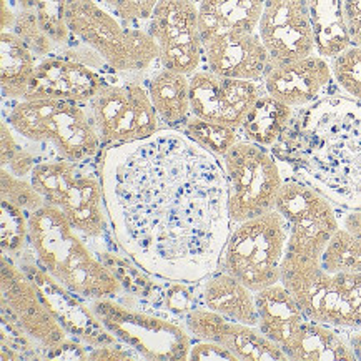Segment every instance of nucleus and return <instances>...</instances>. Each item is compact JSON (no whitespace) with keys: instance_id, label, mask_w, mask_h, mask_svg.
<instances>
[{"instance_id":"nucleus-1","label":"nucleus","mask_w":361,"mask_h":361,"mask_svg":"<svg viewBox=\"0 0 361 361\" xmlns=\"http://www.w3.org/2000/svg\"><path fill=\"white\" fill-rule=\"evenodd\" d=\"M115 242L147 275L202 283L230 237L224 161L178 128L105 148L99 161Z\"/></svg>"},{"instance_id":"nucleus-2","label":"nucleus","mask_w":361,"mask_h":361,"mask_svg":"<svg viewBox=\"0 0 361 361\" xmlns=\"http://www.w3.org/2000/svg\"><path fill=\"white\" fill-rule=\"evenodd\" d=\"M290 172L336 208L361 210V102L333 92L293 120L271 148Z\"/></svg>"},{"instance_id":"nucleus-3","label":"nucleus","mask_w":361,"mask_h":361,"mask_svg":"<svg viewBox=\"0 0 361 361\" xmlns=\"http://www.w3.org/2000/svg\"><path fill=\"white\" fill-rule=\"evenodd\" d=\"M29 243L44 270L82 298H115L123 291L122 281L59 207L47 203L29 214Z\"/></svg>"},{"instance_id":"nucleus-4","label":"nucleus","mask_w":361,"mask_h":361,"mask_svg":"<svg viewBox=\"0 0 361 361\" xmlns=\"http://www.w3.org/2000/svg\"><path fill=\"white\" fill-rule=\"evenodd\" d=\"M6 122L27 140L49 147L60 159L90 161L102 152V140L89 104L66 100H8Z\"/></svg>"},{"instance_id":"nucleus-5","label":"nucleus","mask_w":361,"mask_h":361,"mask_svg":"<svg viewBox=\"0 0 361 361\" xmlns=\"http://www.w3.org/2000/svg\"><path fill=\"white\" fill-rule=\"evenodd\" d=\"M72 35L100 55L115 73H143L159 63V49L145 24L127 22L99 0H68Z\"/></svg>"},{"instance_id":"nucleus-6","label":"nucleus","mask_w":361,"mask_h":361,"mask_svg":"<svg viewBox=\"0 0 361 361\" xmlns=\"http://www.w3.org/2000/svg\"><path fill=\"white\" fill-rule=\"evenodd\" d=\"M30 180L49 205L59 207L78 233L104 240L112 230L100 172L90 161L47 159L35 165Z\"/></svg>"},{"instance_id":"nucleus-7","label":"nucleus","mask_w":361,"mask_h":361,"mask_svg":"<svg viewBox=\"0 0 361 361\" xmlns=\"http://www.w3.org/2000/svg\"><path fill=\"white\" fill-rule=\"evenodd\" d=\"M288 235V224L276 210L233 224L219 268L255 293L279 283Z\"/></svg>"},{"instance_id":"nucleus-8","label":"nucleus","mask_w":361,"mask_h":361,"mask_svg":"<svg viewBox=\"0 0 361 361\" xmlns=\"http://www.w3.org/2000/svg\"><path fill=\"white\" fill-rule=\"evenodd\" d=\"M281 283L310 320L336 328L361 326V293L355 273H328L320 262L285 258Z\"/></svg>"},{"instance_id":"nucleus-9","label":"nucleus","mask_w":361,"mask_h":361,"mask_svg":"<svg viewBox=\"0 0 361 361\" xmlns=\"http://www.w3.org/2000/svg\"><path fill=\"white\" fill-rule=\"evenodd\" d=\"M221 161L228 182V208L233 224L275 210L286 172L270 148L240 140Z\"/></svg>"},{"instance_id":"nucleus-10","label":"nucleus","mask_w":361,"mask_h":361,"mask_svg":"<svg viewBox=\"0 0 361 361\" xmlns=\"http://www.w3.org/2000/svg\"><path fill=\"white\" fill-rule=\"evenodd\" d=\"M90 307L120 343L132 348L142 358L154 361L188 360L192 346L190 331L172 318L130 308L114 298L92 300Z\"/></svg>"},{"instance_id":"nucleus-11","label":"nucleus","mask_w":361,"mask_h":361,"mask_svg":"<svg viewBox=\"0 0 361 361\" xmlns=\"http://www.w3.org/2000/svg\"><path fill=\"white\" fill-rule=\"evenodd\" d=\"M285 172L275 205L290 230L285 258L320 262L333 233L340 228L338 210L325 195L286 166Z\"/></svg>"},{"instance_id":"nucleus-12","label":"nucleus","mask_w":361,"mask_h":361,"mask_svg":"<svg viewBox=\"0 0 361 361\" xmlns=\"http://www.w3.org/2000/svg\"><path fill=\"white\" fill-rule=\"evenodd\" d=\"M89 105L104 148L142 140L165 128L143 83L110 82Z\"/></svg>"},{"instance_id":"nucleus-13","label":"nucleus","mask_w":361,"mask_h":361,"mask_svg":"<svg viewBox=\"0 0 361 361\" xmlns=\"http://www.w3.org/2000/svg\"><path fill=\"white\" fill-rule=\"evenodd\" d=\"M159 49L160 67L193 75L203 67L198 6L192 0H160L145 22Z\"/></svg>"},{"instance_id":"nucleus-14","label":"nucleus","mask_w":361,"mask_h":361,"mask_svg":"<svg viewBox=\"0 0 361 361\" xmlns=\"http://www.w3.org/2000/svg\"><path fill=\"white\" fill-rule=\"evenodd\" d=\"M2 307L8 310L18 331L40 345L42 350H52L68 340V333L55 320L47 305L29 276L12 258L2 257Z\"/></svg>"},{"instance_id":"nucleus-15","label":"nucleus","mask_w":361,"mask_h":361,"mask_svg":"<svg viewBox=\"0 0 361 361\" xmlns=\"http://www.w3.org/2000/svg\"><path fill=\"white\" fill-rule=\"evenodd\" d=\"M263 92V82L220 77L207 68L190 75L192 114L235 130L242 128Z\"/></svg>"},{"instance_id":"nucleus-16","label":"nucleus","mask_w":361,"mask_h":361,"mask_svg":"<svg viewBox=\"0 0 361 361\" xmlns=\"http://www.w3.org/2000/svg\"><path fill=\"white\" fill-rule=\"evenodd\" d=\"M258 35L273 66L317 54L308 0H265Z\"/></svg>"},{"instance_id":"nucleus-17","label":"nucleus","mask_w":361,"mask_h":361,"mask_svg":"<svg viewBox=\"0 0 361 361\" xmlns=\"http://www.w3.org/2000/svg\"><path fill=\"white\" fill-rule=\"evenodd\" d=\"M20 268L34 281L50 313L68 335H73L77 340L90 346L117 343L118 340L99 320L89 300L82 298L55 280L49 271L44 270L40 263L34 265L30 262H22Z\"/></svg>"},{"instance_id":"nucleus-18","label":"nucleus","mask_w":361,"mask_h":361,"mask_svg":"<svg viewBox=\"0 0 361 361\" xmlns=\"http://www.w3.org/2000/svg\"><path fill=\"white\" fill-rule=\"evenodd\" d=\"M110 82L104 72L55 52L39 60L25 99L90 104Z\"/></svg>"},{"instance_id":"nucleus-19","label":"nucleus","mask_w":361,"mask_h":361,"mask_svg":"<svg viewBox=\"0 0 361 361\" xmlns=\"http://www.w3.org/2000/svg\"><path fill=\"white\" fill-rule=\"evenodd\" d=\"M183 325L197 340L215 341L243 361H285L288 356L258 326L228 320L205 307H197L183 317Z\"/></svg>"},{"instance_id":"nucleus-20","label":"nucleus","mask_w":361,"mask_h":361,"mask_svg":"<svg viewBox=\"0 0 361 361\" xmlns=\"http://www.w3.org/2000/svg\"><path fill=\"white\" fill-rule=\"evenodd\" d=\"M263 90L295 110L341 92L333 78L330 60L318 54L273 66L263 80Z\"/></svg>"},{"instance_id":"nucleus-21","label":"nucleus","mask_w":361,"mask_h":361,"mask_svg":"<svg viewBox=\"0 0 361 361\" xmlns=\"http://www.w3.org/2000/svg\"><path fill=\"white\" fill-rule=\"evenodd\" d=\"M220 77L263 82L273 68L258 32H231L203 42V67Z\"/></svg>"},{"instance_id":"nucleus-22","label":"nucleus","mask_w":361,"mask_h":361,"mask_svg":"<svg viewBox=\"0 0 361 361\" xmlns=\"http://www.w3.org/2000/svg\"><path fill=\"white\" fill-rule=\"evenodd\" d=\"M255 300L258 308V328L283 350L308 317L281 281L257 291Z\"/></svg>"},{"instance_id":"nucleus-23","label":"nucleus","mask_w":361,"mask_h":361,"mask_svg":"<svg viewBox=\"0 0 361 361\" xmlns=\"http://www.w3.org/2000/svg\"><path fill=\"white\" fill-rule=\"evenodd\" d=\"M200 303L228 320L258 326L255 291L220 268L202 281Z\"/></svg>"},{"instance_id":"nucleus-24","label":"nucleus","mask_w":361,"mask_h":361,"mask_svg":"<svg viewBox=\"0 0 361 361\" xmlns=\"http://www.w3.org/2000/svg\"><path fill=\"white\" fill-rule=\"evenodd\" d=\"M265 0H200L198 25L203 42L231 32H258Z\"/></svg>"},{"instance_id":"nucleus-25","label":"nucleus","mask_w":361,"mask_h":361,"mask_svg":"<svg viewBox=\"0 0 361 361\" xmlns=\"http://www.w3.org/2000/svg\"><path fill=\"white\" fill-rule=\"evenodd\" d=\"M283 351L288 360L295 361L356 360L343 328L325 325L310 318L303 322Z\"/></svg>"},{"instance_id":"nucleus-26","label":"nucleus","mask_w":361,"mask_h":361,"mask_svg":"<svg viewBox=\"0 0 361 361\" xmlns=\"http://www.w3.org/2000/svg\"><path fill=\"white\" fill-rule=\"evenodd\" d=\"M147 89L165 128H177L192 115L190 75L160 67L148 77Z\"/></svg>"},{"instance_id":"nucleus-27","label":"nucleus","mask_w":361,"mask_h":361,"mask_svg":"<svg viewBox=\"0 0 361 361\" xmlns=\"http://www.w3.org/2000/svg\"><path fill=\"white\" fill-rule=\"evenodd\" d=\"M39 59L16 32L0 35V87L4 100H22L29 92Z\"/></svg>"},{"instance_id":"nucleus-28","label":"nucleus","mask_w":361,"mask_h":361,"mask_svg":"<svg viewBox=\"0 0 361 361\" xmlns=\"http://www.w3.org/2000/svg\"><path fill=\"white\" fill-rule=\"evenodd\" d=\"M308 6L318 55L330 60L353 44L346 18V0H308Z\"/></svg>"},{"instance_id":"nucleus-29","label":"nucleus","mask_w":361,"mask_h":361,"mask_svg":"<svg viewBox=\"0 0 361 361\" xmlns=\"http://www.w3.org/2000/svg\"><path fill=\"white\" fill-rule=\"evenodd\" d=\"M295 109L263 92L240 128L242 140L271 148L280 142L293 120Z\"/></svg>"},{"instance_id":"nucleus-30","label":"nucleus","mask_w":361,"mask_h":361,"mask_svg":"<svg viewBox=\"0 0 361 361\" xmlns=\"http://www.w3.org/2000/svg\"><path fill=\"white\" fill-rule=\"evenodd\" d=\"M177 128L180 132H183L185 135L192 138L193 142H197L198 145L207 148L214 155L220 157V159H224L226 152L235 143L242 140L240 130H235V128H230L221 123L208 122V120H203L193 114Z\"/></svg>"},{"instance_id":"nucleus-31","label":"nucleus","mask_w":361,"mask_h":361,"mask_svg":"<svg viewBox=\"0 0 361 361\" xmlns=\"http://www.w3.org/2000/svg\"><path fill=\"white\" fill-rule=\"evenodd\" d=\"M320 263L328 273H361V238L340 226L328 242Z\"/></svg>"},{"instance_id":"nucleus-32","label":"nucleus","mask_w":361,"mask_h":361,"mask_svg":"<svg viewBox=\"0 0 361 361\" xmlns=\"http://www.w3.org/2000/svg\"><path fill=\"white\" fill-rule=\"evenodd\" d=\"M0 138H2V169L22 178H30L32 170L37 164L47 160L42 159L39 152L30 150V140L18 135L6 120L0 123Z\"/></svg>"},{"instance_id":"nucleus-33","label":"nucleus","mask_w":361,"mask_h":361,"mask_svg":"<svg viewBox=\"0 0 361 361\" xmlns=\"http://www.w3.org/2000/svg\"><path fill=\"white\" fill-rule=\"evenodd\" d=\"M67 4L68 0H35L34 16L59 49L67 47L73 35L67 25Z\"/></svg>"},{"instance_id":"nucleus-34","label":"nucleus","mask_w":361,"mask_h":361,"mask_svg":"<svg viewBox=\"0 0 361 361\" xmlns=\"http://www.w3.org/2000/svg\"><path fill=\"white\" fill-rule=\"evenodd\" d=\"M330 63L338 89L361 102V47L351 44L343 52L330 59Z\"/></svg>"},{"instance_id":"nucleus-35","label":"nucleus","mask_w":361,"mask_h":361,"mask_svg":"<svg viewBox=\"0 0 361 361\" xmlns=\"http://www.w3.org/2000/svg\"><path fill=\"white\" fill-rule=\"evenodd\" d=\"M0 182H2V200H7L13 203V205L22 208L27 215L32 212L39 210L44 205H47L45 198L40 195L39 190L34 187L30 178L17 177L8 172L7 169H2L0 172Z\"/></svg>"},{"instance_id":"nucleus-36","label":"nucleus","mask_w":361,"mask_h":361,"mask_svg":"<svg viewBox=\"0 0 361 361\" xmlns=\"http://www.w3.org/2000/svg\"><path fill=\"white\" fill-rule=\"evenodd\" d=\"M29 242V215L13 203L2 200V250L17 255Z\"/></svg>"},{"instance_id":"nucleus-37","label":"nucleus","mask_w":361,"mask_h":361,"mask_svg":"<svg viewBox=\"0 0 361 361\" xmlns=\"http://www.w3.org/2000/svg\"><path fill=\"white\" fill-rule=\"evenodd\" d=\"M12 32H16L25 42L27 47L34 52V55L39 60L49 57V55H52L59 50L57 45L54 44V40L42 30L39 22H37V17L32 12L17 11L16 25H13Z\"/></svg>"},{"instance_id":"nucleus-38","label":"nucleus","mask_w":361,"mask_h":361,"mask_svg":"<svg viewBox=\"0 0 361 361\" xmlns=\"http://www.w3.org/2000/svg\"><path fill=\"white\" fill-rule=\"evenodd\" d=\"M110 12L127 22L145 24L160 0H99Z\"/></svg>"},{"instance_id":"nucleus-39","label":"nucleus","mask_w":361,"mask_h":361,"mask_svg":"<svg viewBox=\"0 0 361 361\" xmlns=\"http://www.w3.org/2000/svg\"><path fill=\"white\" fill-rule=\"evenodd\" d=\"M193 302H195V298H193L192 293L187 290V283L170 281L169 290L165 291V303L170 313L185 317V314L192 312L193 308H197Z\"/></svg>"},{"instance_id":"nucleus-40","label":"nucleus","mask_w":361,"mask_h":361,"mask_svg":"<svg viewBox=\"0 0 361 361\" xmlns=\"http://www.w3.org/2000/svg\"><path fill=\"white\" fill-rule=\"evenodd\" d=\"M188 360H203V361H221V360H230V361H238L237 356L228 348L221 346L215 341H207V340H198L197 343H192L190 346Z\"/></svg>"},{"instance_id":"nucleus-41","label":"nucleus","mask_w":361,"mask_h":361,"mask_svg":"<svg viewBox=\"0 0 361 361\" xmlns=\"http://www.w3.org/2000/svg\"><path fill=\"white\" fill-rule=\"evenodd\" d=\"M138 358V355L128 346H125L123 343H110V345H104V346H94L92 351H89V360L94 361H105V360H135Z\"/></svg>"},{"instance_id":"nucleus-42","label":"nucleus","mask_w":361,"mask_h":361,"mask_svg":"<svg viewBox=\"0 0 361 361\" xmlns=\"http://www.w3.org/2000/svg\"><path fill=\"white\" fill-rule=\"evenodd\" d=\"M346 18L351 42L361 47V0H346Z\"/></svg>"},{"instance_id":"nucleus-43","label":"nucleus","mask_w":361,"mask_h":361,"mask_svg":"<svg viewBox=\"0 0 361 361\" xmlns=\"http://www.w3.org/2000/svg\"><path fill=\"white\" fill-rule=\"evenodd\" d=\"M47 358L55 360H89V351H85L82 346H78L75 341L66 340L62 345L55 346V348L49 350Z\"/></svg>"},{"instance_id":"nucleus-44","label":"nucleus","mask_w":361,"mask_h":361,"mask_svg":"<svg viewBox=\"0 0 361 361\" xmlns=\"http://www.w3.org/2000/svg\"><path fill=\"white\" fill-rule=\"evenodd\" d=\"M336 210L340 226L361 238V210H345V208H336Z\"/></svg>"},{"instance_id":"nucleus-45","label":"nucleus","mask_w":361,"mask_h":361,"mask_svg":"<svg viewBox=\"0 0 361 361\" xmlns=\"http://www.w3.org/2000/svg\"><path fill=\"white\" fill-rule=\"evenodd\" d=\"M348 338V343L353 351L355 358L361 360V326L360 328H343Z\"/></svg>"},{"instance_id":"nucleus-46","label":"nucleus","mask_w":361,"mask_h":361,"mask_svg":"<svg viewBox=\"0 0 361 361\" xmlns=\"http://www.w3.org/2000/svg\"><path fill=\"white\" fill-rule=\"evenodd\" d=\"M355 280H356V285H358L360 293H361V273H355Z\"/></svg>"},{"instance_id":"nucleus-47","label":"nucleus","mask_w":361,"mask_h":361,"mask_svg":"<svg viewBox=\"0 0 361 361\" xmlns=\"http://www.w3.org/2000/svg\"><path fill=\"white\" fill-rule=\"evenodd\" d=\"M192 2H195V4H197V6H198V2H200V0H192Z\"/></svg>"}]
</instances>
